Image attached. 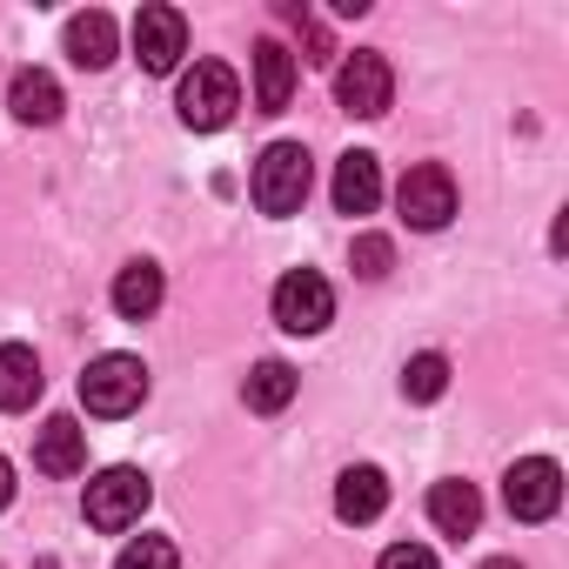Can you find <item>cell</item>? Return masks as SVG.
<instances>
[{"mask_svg":"<svg viewBox=\"0 0 569 569\" xmlns=\"http://www.w3.org/2000/svg\"><path fill=\"white\" fill-rule=\"evenodd\" d=\"M309 181H316V168H309V148L302 141H274L261 161H254V208L261 214H302V201H309Z\"/></svg>","mask_w":569,"mask_h":569,"instance_id":"cell-1","label":"cell"},{"mask_svg":"<svg viewBox=\"0 0 569 569\" xmlns=\"http://www.w3.org/2000/svg\"><path fill=\"white\" fill-rule=\"evenodd\" d=\"M174 108H181V128H194V134L228 128L234 108H241V81H234V68H221V61H194L188 81H181V94H174Z\"/></svg>","mask_w":569,"mask_h":569,"instance_id":"cell-2","label":"cell"},{"mask_svg":"<svg viewBox=\"0 0 569 569\" xmlns=\"http://www.w3.org/2000/svg\"><path fill=\"white\" fill-rule=\"evenodd\" d=\"M81 402H88V416H134L141 402H148V369H141V356H101V362H88V376H81Z\"/></svg>","mask_w":569,"mask_h":569,"instance_id":"cell-3","label":"cell"},{"mask_svg":"<svg viewBox=\"0 0 569 569\" xmlns=\"http://www.w3.org/2000/svg\"><path fill=\"white\" fill-rule=\"evenodd\" d=\"M148 502H154V482H148L141 469H101V476L88 482V522L108 529V536L134 529V522L148 516Z\"/></svg>","mask_w":569,"mask_h":569,"instance_id":"cell-4","label":"cell"},{"mask_svg":"<svg viewBox=\"0 0 569 569\" xmlns=\"http://www.w3.org/2000/svg\"><path fill=\"white\" fill-rule=\"evenodd\" d=\"M274 322L289 336H322L336 322V289L316 274V268H289L274 281Z\"/></svg>","mask_w":569,"mask_h":569,"instance_id":"cell-5","label":"cell"},{"mask_svg":"<svg viewBox=\"0 0 569 569\" xmlns=\"http://www.w3.org/2000/svg\"><path fill=\"white\" fill-rule=\"evenodd\" d=\"M502 502L516 522H549L562 509V469L549 456H522L509 476H502Z\"/></svg>","mask_w":569,"mask_h":569,"instance_id":"cell-6","label":"cell"},{"mask_svg":"<svg viewBox=\"0 0 569 569\" xmlns=\"http://www.w3.org/2000/svg\"><path fill=\"white\" fill-rule=\"evenodd\" d=\"M389 101H396V74H389L382 54H349V61L336 68V108H342V114L376 121V114H389Z\"/></svg>","mask_w":569,"mask_h":569,"instance_id":"cell-7","label":"cell"},{"mask_svg":"<svg viewBox=\"0 0 569 569\" xmlns=\"http://www.w3.org/2000/svg\"><path fill=\"white\" fill-rule=\"evenodd\" d=\"M181 54H188V21H181V8H141V14H134V61H141L148 74H174Z\"/></svg>","mask_w":569,"mask_h":569,"instance_id":"cell-8","label":"cell"},{"mask_svg":"<svg viewBox=\"0 0 569 569\" xmlns=\"http://www.w3.org/2000/svg\"><path fill=\"white\" fill-rule=\"evenodd\" d=\"M396 208L409 214V228H449V214H456V181H449V168H436V161L409 168L402 188H396Z\"/></svg>","mask_w":569,"mask_h":569,"instance_id":"cell-9","label":"cell"},{"mask_svg":"<svg viewBox=\"0 0 569 569\" xmlns=\"http://www.w3.org/2000/svg\"><path fill=\"white\" fill-rule=\"evenodd\" d=\"M34 469H41V476H81V469H88V429H81L74 416L41 422V436H34Z\"/></svg>","mask_w":569,"mask_h":569,"instance_id":"cell-10","label":"cell"},{"mask_svg":"<svg viewBox=\"0 0 569 569\" xmlns=\"http://www.w3.org/2000/svg\"><path fill=\"white\" fill-rule=\"evenodd\" d=\"M41 389H48L41 356H34L28 342H0V409L21 416V409H34V402H41Z\"/></svg>","mask_w":569,"mask_h":569,"instance_id":"cell-11","label":"cell"},{"mask_svg":"<svg viewBox=\"0 0 569 569\" xmlns=\"http://www.w3.org/2000/svg\"><path fill=\"white\" fill-rule=\"evenodd\" d=\"M8 114H14L21 128H48V121H61V81H54L48 68H21V74L8 81Z\"/></svg>","mask_w":569,"mask_h":569,"instance_id":"cell-12","label":"cell"},{"mask_svg":"<svg viewBox=\"0 0 569 569\" xmlns=\"http://www.w3.org/2000/svg\"><path fill=\"white\" fill-rule=\"evenodd\" d=\"M376 201H382V161L369 148H349L336 161V208L342 214H376Z\"/></svg>","mask_w":569,"mask_h":569,"instance_id":"cell-13","label":"cell"},{"mask_svg":"<svg viewBox=\"0 0 569 569\" xmlns=\"http://www.w3.org/2000/svg\"><path fill=\"white\" fill-rule=\"evenodd\" d=\"M296 94V54L281 48V41H261L254 48V108L261 114H281Z\"/></svg>","mask_w":569,"mask_h":569,"instance_id":"cell-14","label":"cell"},{"mask_svg":"<svg viewBox=\"0 0 569 569\" xmlns=\"http://www.w3.org/2000/svg\"><path fill=\"white\" fill-rule=\"evenodd\" d=\"M389 509V476L382 469H342V482H336V516L342 522H376Z\"/></svg>","mask_w":569,"mask_h":569,"instance_id":"cell-15","label":"cell"},{"mask_svg":"<svg viewBox=\"0 0 569 569\" xmlns=\"http://www.w3.org/2000/svg\"><path fill=\"white\" fill-rule=\"evenodd\" d=\"M429 522H436L442 536H469V529L482 522V496H476V482H462V476L436 482V489H429Z\"/></svg>","mask_w":569,"mask_h":569,"instance_id":"cell-16","label":"cell"},{"mask_svg":"<svg viewBox=\"0 0 569 569\" xmlns=\"http://www.w3.org/2000/svg\"><path fill=\"white\" fill-rule=\"evenodd\" d=\"M161 289H168V281H161L154 261H128V268L114 274V309H121L128 322H148V316L161 309Z\"/></svg>","mask_w":569,"mask_h":569,"instance_id":"cell-17","label":"cell"},{"mask_svg":"<svg viewBox=\"0 0 569 569\" xmlns=\"http://www.w3.org/2000/svg\"><path fill=\"white\" fill-rule=\"evenodd\" d=\"M241 402L254 416H281V409L296 402V369L289 362H254V376L241 382Z\"/></svg>","mask_w":569,"mask_h":569,"instance_id":"cell-18","label":"cell"},{"mask_svg":"<svg viewBox=\"0 0 569 569\" xmlns=\"http://www.w3.org/2000/svg\"><path fill=\"white\" fill-rule=\"evenodd\" d=\"M68 54H74V68H108L114 61V21L94 8V14H74L68 21Z\"/></svg>","mask_w":569,"mask_h":569,"instance_id":"cell-19","label":"cell"},{"mask_svg":"<svg viewBox=\"0 0 569 569\" xmlns=\"http://www.w3.org/2000/svg\"><path fill=\"white\" fill-rule=\"evenodd\" d=\"M442 389H449V362H442V356H416V362L402 369V396H409V402H436Z\"/></svg>","mask_w":569,"mask_h":569,"instance_id":"cell-20","label":"cell"},{"mask_svg":"<svg viewBox=\"0 0 569 569\" xmlns=\"http://www.w3.org/2000/svg\"><path fill=\"white\" fill-rule=\"evenodd\" d=\"M114 569H181V549H174L168 536H134V542L114 556Z\"/></svg>","mask_w":569,"mask_h":569,"instance_id":"cell-21","label":"cell"},{"mask_svg":"<svg viewBox=\"0 0 569 569\" xmlns=\"http://www.w3.org/2000/svg\"><path fill=\"white\" fill-rule=\"evenodd\" d=\"M349 261H356L362 281H382L389 261H396V248H389V234H356V254H349Z\"/></svg>","mask_w":569,"mask_h":569,"instance_id":"cell-22","label":"cell"},{"mask_svg":"<svg viewBox=\"0 0 569 569\" xmlns=\"http://www.w3.org/2000/svg\"><path fill=\"white\" fill-rule=\"evenodd\" d=\"M376 569H436V556H429L422 542H396V549H382Z\"/></svg>","mask_w":569,"mask_h":569,"instance_id":"cell-23","label":"cell"},{"mask_svg":"<svg viewBox=\"0 0 569 569\" xmlns=\"http://www.w3.org/2000/svg\"><path fill=\"white\" fill-rule=\"evenodd\" d=\"M8 502H14V462L0 456V509H8Z\"/></svg>","mask_w":569,"mask_h":569,"instance_id":"cell-24","label":"cell"},{"mask_svg":"<svg viewBox=\"0 0 569 569\" xmlns=\"http://www.w3.org/2000/svg\"><path fill=\"white\" fill-rule=\"evenodd\" d=\"M482 569H522V562H516V556H489Z\"/></svg>","mask_w":569,"mask_h":569,"instance_id":"cell-25","label":"cell"}]
</instances>
